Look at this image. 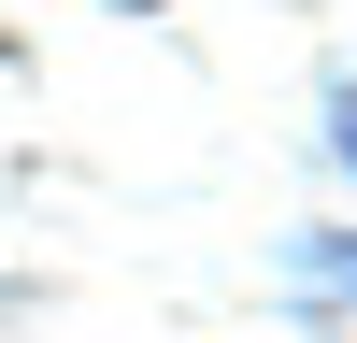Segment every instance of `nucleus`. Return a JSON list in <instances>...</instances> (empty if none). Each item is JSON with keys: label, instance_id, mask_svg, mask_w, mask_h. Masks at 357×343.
Segmentation results:
<instances>
[{"label": "nucleus", "instance_id": "nucleus-2", "mask_svg": "<svg viewBox=\"0 0 357 343\" xmlns=\"http://www.w3.org/2000/svg\"><path fill=\"white\" fill-rule=\"evenodd\" d=\"M329 286H357V257H329Z\"/></svg>", "mask_w": 357, "mask_h": 343}, {"label": "nucleus", "instance_id": "nucleus-1", "mask_svg": "<svg viewBox=\"0 0 357 343\" xmlns=\"http://www.w3.org/2000/svg\"><path fill=\"white\" fill-rule=\"evenodd\" d=\"M343 158H357V86H343Z\"/></svg>", "mask_w": 357, "mask_h": 343}]
</instances>
